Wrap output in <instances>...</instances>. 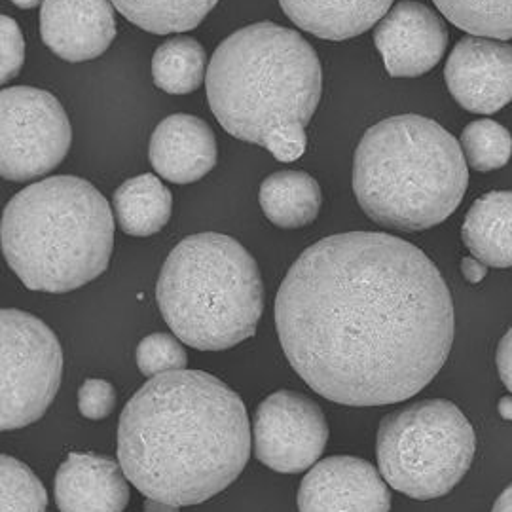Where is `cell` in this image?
<instances>
[{"label":"cell","mask_w":512,"mask_h":512,"mask_svg":"<svg viewBox=\"0 0 512 512\" xmlns=\"http://www.w3.org/2000/svg\"><path fill=\"white\" fill-rule=\"evenodd\" d=\"M0 512H46L48 495L38 476L19 459L0 458Z\"/></svg>","instance_id":"d4e9b609"},{"label":"cell","mask_w":512,"mask_h":512,"mask_svg":"<svg viewBox=\"0 0 512 512\" xmlns=\"http://www.w3.org/2000/svg\"><path fill=\"white\" fill-rule=\"evenodd\" d=\"M330 429L319 404L281 389L258 404L253 420L255 456L275 473L296 475L323 456Z\"/></svg>","instance_id":"30bf717a"},{"label":"cell","mask_w":512,"mask_h":512,"mask_svg":"<svg viewBox=\"0 0 512 512\" xmlns=\"http://www.w3.org/2000/svg\"><path fill=\"white\" fill-rule=\"evenodd\" d=\"M492 512H512V484H509L503 494L495 499Z\"/></svg>","instance_id":"4dcf8cb0"},{"label":"cell","mask_w":512,"mask_h":512,"mask_svg":"<svg viewBox=\"0 0 512 512\" xmlns=\"http://www.w3.org/2000/svg\"><path fill=\"white\" fill-rule=\"evenodd\" d=\"M219 0H112L114 8L152 35L196 29Z\"/></svg>","instance_id":"44dd1931"},{"label":"cell","mask_w":512,"mask_h":512,"mask_svg":"<svg viewBox=\"0 0 512 512\" xmlns=\"http://www.w3.org/2000/svg\"><path fill=\"white\" fill-rule=\"evenodd\" d=\"M249 458L245 404L202 370L150 378L120 416L118 463L147 499L200 505L226 490Z\"/></svg>","instance_id":"7a4b0ae2"},{"label":"cell","mask_w":512,"mask_h":512,"mask_svg":"<svg viewBox=\"0 0 512 512\" xmlns=\"http://www.w3.org/2000/svg\"><path fill=\"white\" fill-rule=\"evenodd\" d=\"M281 348L315 393L344 406L403 403L440 372L454 302L416 245L384 232L321 239L275 298Z\"/></svg>","instance_id":"6da1fadb"},{"label":"cell","mask_w":512,"mask_h":512,"mask_svg":"<svg viewBox=\"0 0 512 512\" xmlns=\"http://www.w3.org/2000/svg\"><path fill=\"white\" fill-rule=\"evenodd\" d=\"M461 150L475 171L501 169L511 160V133L494 120H475L461 133Z\"/></svg>","instance_id":"cb8c5ba5"},{"label":"cell","mask_w":512,"mask_h":512,"mask_svg":"<svg viewBox=\"0 0 512 512\" xmlns=\"http://www.w3.org/2000/svg\"><path fill=\"white\" fill-rule=\"evenodd\" d=\"M495 363L499 370V378L512 393V329L507 330V334L501 338L497 355H495Z\"/></svg>","instance_id":"f1b7e54d"},{"label":"cell","mask_w":512,"mask_h":512,"mask_svg":"<svg viewBox=\"0 0 512 512\" xmlns=\"http://www.w3.org/2000/svg\"><path fill=\"white\" fill-rule=\"evenodd\" d=\"M444 80L459 105L494 114L512 101V46L486 37L461 38L446 61Z\"/></svg>","instance_id":"8fae6325"},{"label":"cell","mask_w":512,"mask_h":512,"mask_svg":"<svg viewBox=\"0 0 512 512\" xmlns=\"http://www.w3.org/2000/svg\"><path fill=\"white\" fill-rule=\"evenodd\" d=\"M73 145V128L54 95L31 86L0 92V175L25 183L54 171Z\"/></svg>","instance_id":"9c48e42d"},{"label":"cell","mask_w":512,"mask_h":512,"mask_svg":"<svg viewBox=\"0 0 512 512\" xmlns=\"http://www.w3.org/2000/svg\"><path fill=\"white\" fill-rule=\"evenodd\" d=\"M461 238L471 255L492 268L512 266V192L478 198L463 220Z\"/></svg>","instance_id":"ac0fdd59"},{"label":"cell","mask_w":512,"mask_h":512,"mask_svg":"<svg viewBox=\"0 0 512 512\" xmlns=\"http://www.w3.org/2000/svg\"><path fill=\"white\" fill-rule=\"evenodd\" d=\"M473 425L446 399H425L387 414L376 439L385 482L412 499L450 494L475 459Z\"/></svg>","instance_id":"52a82bcc"},{"label":"cell","mask_w":512,"mask_h":512,"mask_svg":"<svg viewBox=\"0 0 512 512\" xmlns=\"http://www.w3.org/2000/svg\"><path fill=\"white\" fill-rule=\"evenodd\" d=\"M135 361L143 376L154 378L165 372L184 370L188 365V353L175 334L156 332L141 340L135 351Z\"/></svg>","instance_id":"484cf974"},{"label":"cell","mask_w":512,"mask_h":512,"mask_svg":"<svg viewBox=\"0 0 512 512\" xmlns=\"http://www.w3.org/2000/svg\"><path fill=\"white\" fill-rule=\"evenodd\" d=\"M207 101L232 137L266 148L277 133L308 143L323 92V69L293 29L260 21L226 38L207 67Z\"/></svg>","instance_id":"3957f363"},{"label":"cell","mask_w":512,"mask_h":512,"mask_svg":"<svg viewBox=\"0 0 512 512\" xmlns=\"http://www.w3.org/2000/svg\"><path fill=\"white\" fill-rule=\"evenodd\" d=\"M395 0H279L294 25L321 40L359 37L382 21Z\"/></svg>","instance_id":"e0dca14e"},{"label":"cell","mask_w":512,"mask_h":512,"mask_svg":"<svg viewBox=\"0 0 512 512\" xmlns=\"http://www.w3.org/2000/svg\"><path fill=\"white\" fill-rule=\"evenodd\" d=\"M497 410H499V416L503 420L512 421V395L501 397L499 404H497Z\"/></svg>","instance_id":"d6a6232c"},{"label":"cell","mask_w":512,"mask_h":512,"mask_svg":"<svg viewBox=\"0 0 512 512\" xmlns=\"http://www.w3.org/2000/svg\"><path fill=\"white\" fill-rule=\"evenodd\" d=\"M40 37L67 63L92 61L116 38L112 0H44Z\"/></svg>","instance_id":"5bb4252c"},{"label":"cell","mask_w":512,"mask_h":512,"mask_svg":"<svg viewBox=\"0 0 512 512\" xmlns=\"http://www.w3.org/2000/svg\"><path fill=\"white\" fill-rule=\"evenodd\" d=\"M440 14L473 37L511 40L512 0H433Z\"/></svg>","instance_id":"603a6c76"},{"label":"cell","mask_w":512,"mask_h":512,"mask_svg":"<svg viewBox=\"0 0 512 512\" xmlns=\"http://www.w3.org/2000/svg\"><path fill=\"white\" fill-rule=\"evenodd\" d=\"M219 148L211 126L192 114H171L150 137L148 160L169 183L202 181L217 165Z\"/></svg>","instance_id":"9a60e30c"},{"label":"cell","mask_w":512,"mask_h":512,"mask_svg":"<svg viewBox=\"0 0 512 512\" xmlns=\"http://www.w3.org/2000/svg\"><path fill=\"white\" fill-rule=\"evenodd\" d=\"M461 274L469 283L476 285L488 274V266L484 262H480L475 256H467V258L461 260Z\"/></svg>","instance_id":"f546056e"},{"label":"cell","mask_w":512,"mask_h":512,"mask_svg":"<svg viewBox=\"0 0 512 512\" xmlns=\"http://www.w3.org/2000/svg\"><path fill=\"white\" fill-rule=\"evenodd\" d=\"M167 327L190 348L222 351L256 332L264 285L253 255L234 238H184L165 260L156 287Z\"/></svg>","instance_id":"8992f818"},{"label":"cell","mask_w":512,"mask_h":512,"mask_svg":"<svg viewBox=\"0 0 512 512\" xmlns=\"http://www.w3.org/2000/svg\"><path fill=\"white\" fill-rule=\"evenodd\" d=\"M18 8L21 10H33V8H37L40 2H44V0H12Z\"/></svg>","instance_id":"836d02e7"},{"label":"cell","mask_w":512,"mask_h":512,"mask_svg":"<svg viewBox=\"0 0 512 512\" xmlns=\"http://www.w3.org/2000/svg\"><path fill=\"white\" fill-rule=\"evenodd\" d=\"M384 476L366 459L332 456L313 465L298 488V512H389Z\"/></svg>","instance_id":"7c38bea8"},{"label":"cell","mask_w":512,"mask_h":512,"mask_svg":"<svg viewBox=\"0 0 512 512\" xmlns=\"http://www.w3.org/2000/svg\"><path fill=\"white\" fill-rule=\"evenodd\" d=\"M145 512H179V507L175 505H167L156 499H147L145 501Z\"/></svg>","instance_id":"1f68e13d"},{"label":"cell","mask_w":512,"mask_h":512,"mask_svg":"<svg viewBox=\"0 0 512 512\" xmlns=\"http://www.w3.org/2000/svg\"><path fill=\"white\" fill-rule=\"evenodd\" d=\"M374 44L393 78H416L429 73L446 52L448 31L442 19L416 0L397 2L376 31Z\"/></svg>","instance_id":"4fadbf2b"},{"label":"cell","mask_w":512,"mask_h":512,"mask_svg":"<svg viewBox=\"0 0 512 512\" xmlns=\"http://www.w3.org/2000/svg\"><path fill=\"white\" fill-rule=\"evenodd\" d=\"M262 213L277 228L296 230L311 224L321 211V186L306 171H277L260 184Z\"/></svg>","instance_id":"d6986e66"},{"label":"cell","mask_w":512,"mask_h":512,"mask_svg":"<svg viewBox=\"0 0 512 512\" xmlns=\"http://www.w3.org/2000/svg\"><path fill=\"white\" fill-rule=\"evenodd\" d=\"M469 186L454 135L418 114L391 116L366 129L353 158V192L366 217L399 232L448 219Z\"/></svg>","instance_id":"5b68a950"},{"label":"cell","mask_w":512,"mask_h":512,"mask_svg":"<svg viewBox=\"0 0 512 512\" xmlns=\"http://www.w3.org/2000/svg\"><path fill=\"white\" fill-rule=\"evenodd\" d=\"M0 82L8 84L14 80L25 63V38L18 23L8 16L0 18Z\"/></svg>","instance_id":"4316f807"},{"label":"cell","mask_w":512,"mask_h":512,"mask_svg":"<svg viewBox=\"0 0 512 512\" xmlns=\"http://www.w3.org/2000/svg\"><path fill=\"white\" fill-rule=\"evenodd\" d=\"M154 84L165 93L196 92L207 78V55L192 37L169 38L152 57Z\"/></svg>","instance_id":"7402d4cb"},{"label":"cell","mask_w":512,"mask_h":512,"mask_svg":"<svg viewBox=\"0 0 512 512\" xmlns=\"http://www.w3.org/2000/svg\"><path fill=\"white\" fill-rule=\"evenodd\" d=\"M118 228L133 236L158 234L171 219L173 196L156 175H139L120 184L112 198Z\"/></svg>","instance_id":"ffe728a7"},{"label":"cell","mask_w":512,"mask_h":512,"mask_svg":"<svg viewBox=\"0 0 512 512\" xmlns=\"http://www.w3.org/2000/svg\"><path fill=\"white\" fill-rule=\"evenodd\" d=\"M54 494L61 512H124L128 476L114 459L73 452L57 469Z\"/></svg>","instance_id":"2e32d148"},{"label":"cell","mask_w":512,"mask_h":512,"mask_svg":"<svg viewBox=\"0 0 512 512\" xmlns=\"http://www.w3.org/2000/svg\"><path fill=\"white\" fill-rule=\"evenodd\" d=\"M0 245L29 291H76L109 268L114 211L90 181L55 175L18 192L4 207Z\"/></svg>","instance_id":"277c9868"},{"label":"cell","mask_w":512,"mask_h":512,"mask_svg":"<svg viewBox=\"0 0 512 512\" xmlns=\"http://www.w3.org/2000/svg\"><path fill=\"white\" fill-rule=\"evenodd\" d=\"M116 406V389L107 380L92 378L80 385L78 410L84 418L99 421L109 418Z\"/></svg>","instance_id":"83f0119b"},{"label":"cell","mask_w":512,"mask_h":512,"mask_svg":"<svg viewBox=\"0 0 512 512\" xmlns=\"http://www.w3.org/2000/svg\"><path fill=\"white\" fill-rule=\"evenodd\" d=\"M0 429L40 420L61 384L63 349L54 330L27 311L0 313Z\"/></svg>","instance_id":"ba28073f"}]
</instances>
